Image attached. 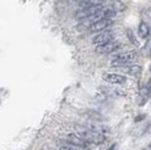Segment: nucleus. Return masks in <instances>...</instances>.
<instances>
[{
	"label": "nucleus",
	"mask_w": 151,
	"mask_h": 150,
	"mask_svg": "<svg viewBox=\"0 0 151 150\" xmlns=\"http://www.w3.org/2000/svg\"><path fill=\"white\" fill-rule=\"evenodd\" d=\"M111 8H113L115 12H123L124 9H125V5L122 2V1H119V0H114L111 2Z\"/></svg>",
	"instance_id": "12"
},
{
	"label": "nucleus",
	"mask_w": 151,
	"mask_h": 150,
	"mask_svg": "<svg viewBox=\"0 0 151 150\" xmlns=\"http://www.w3.org/2000/svg\"><path fill=\"white\" fill-rule=\"evenodd\" d=\"M149 148H150V149H151V144H149Z\"/></svg>",
	"instance_id": "14"
},
{
	"label": "nucleus",
	"mask_w": 151,
	"mask_h": 150,
	"mask_svg": "<svg viewBox=\"0 0 151 150\" xmlns=\"http://www.w3.org/2000/svg\"><path fill=\"white\" fill-rule=\"evenodd\" d=\"M122 70H124L127 75L132 76V77H139L142 74V67L137 66V64H132V66H123Z\"/></svg>",
	"instance_id": "9"
},
{
	"label": "nucleus",
	"mask_w": 151,
	"mask_h": 150,
	"mask_svg": "<svg viewBox=\"0 0 151 150\" xmlns=\"http://www.w3.org/2000/svg\"><path fill=\"white\" fill-rule=\"evenodd\" d=\"M103 8V5H96V6H89V7H85V8H80L77 13H76V18L77 19H82L88 18L91 15L96 14L98 10H101Z\"/></svg>",
	"instance_id": "3"
},
{
	"label": "nucleus",
	"mask_w": 151,
	"mask_h": 150,
	"mask_svg": "<svg viewBox=\"0 0 151 150\" xmlns=\"http://www.w3.org/2000/svg\"><path fill=\"white\" fill-rule=\"evenodd\" d=\"M103 4H104V0H82L80 2V8L96 6V5H103Z\"/></svg>",
	"instance_id": "11"
},
{
	"label": "nucleus",
	"mask_w": 151,
	"mask_h": 150,
	"mask_svg": "<svg viewBox=\"0 0 151 150\" xmlns=\"http://www.w3.org/2000/svg\"><path fill=\"white\" fill-rule=\"evenodd\" d=\"M76 1H82V0H76Z\"/></svg>",
	"instance_id": "15"
},
{
	"label": "nucleus",
	"mask_w": 151,
	"mask_h": 150,
	"mask_svg": "<svg viewBox=\"0 0 151 150\" xmlns=\"http://www.w3.org/2000/svg\"><path fill=\"white\" fill-rule=\"evenodd\" d=\"M67 141L76 146L77 148H87L88 142L79 133H70L67 136Z\"/></svg>",
	"instance_id": "6"
},
{
	"label": "nucleus",
	"mask_w": 151,
	"mask_h": 150,
	"mask_svg": "<svg viewBox=\"0 0 151 150\" xmlns=\"http://www.w3.org/2000/svg\"><path fill=\"white\" fill-rule=\"evenodd\" d=\"M150 96H151V80H149V81L147 82V85L139 93V97H138L139 105L142 106L145 102L150 98Z\"/></svg>",
	"instance_id": "8"
},
{
	"label": "nucleus",
	"mask_w": 151,
	"mask_h": 150,
	"mask_svg": "<svg viewBox=\"0 0 151 150\" xmlns=\"http://www.w3.org/2000/svg\"><path fill=\"white\" fill-rule=\"evenodd\" d=\"M150 71H151V64H150Z\"/></svg>",
	"instance_id": "16"
},
{
	"label": "nucleus",
	"mask_w": 151,
	"mask_h": 150,
	"mask_svg": "<svg viewBox=\"0 0 151 150\" xmlns=\"http://www.w3.org/2000/svg\"><path fill=\"white\" fill-rule=\"evenodd\" d=\"M139 35L141 38H148L150 36V27L145 22H141L139 25Z\"/></svg>",
	"instance_id": "10"
},
{
	"label": "nucleus",
	"mask_w": 151,
	"mask_h": 150,
	"mask_svg": "<svg viewBox=\"0 0 151 150\" xmlns=\"http://www.w3.org/2000/svg\"><path fill=\"white\" fill-rule=\"evenodd\" d=\"M121 48V44L119 42H115V41H111L108 43L101 44V45H97L96 46V52L99 53V54H109V53H113L115 51H117Z\"/></svg>",
	"instance_id": "4"
},
{
	"label": "nucleus",
	"mask_w": 151,
	"mask_h": 150,
	"mask_svg": "<svg viewBox=\"0 0 151 150\" xmlns=\"http://www.w3.org/2000/svg\"><path fill=\"white\" fill-rule=\"evenodd\" d=\"M114 40V33L112 31H108V30H104L101 31V33H99L98 35H96L93 38V44L96 45H101V44L108 43L111 41Z\"/></svg>",
	"instance_id": "5"
},
{
	"label": "nucleus",
	"mask_w": 151,
	"mask_h": 150,
	"mask_svg": "<svg viewBox=\"0 0 151 150\" xmlns=\"http://www.w3.org/2000/svg\"><path fill=\"white\" fill-rule=\"evenodd\" d=\"M126 36H127L129 41L132 44H134L135 46H140V43H139L138 38H135V35H134V33H133L132 30H126Z\"/></svg>",
	"instance_id": "13"
},
{
	"label": "nucleus",
	"mask_w": 151,
	"mask_h": 150,
	"mask_svg": "<svg viewBox=\"0 0 151 150\" xmlns=\"http://www.w3.org/2000/svg\"><path fill=\"white\" fill-rule=\"evenodd\" d=\"M114 24V22L111 18H101L99 20H96L94 23H91L90 26L88 27V30L93 33H96V32H101L104 30H107L108 27Z\"/></svg>",
	"instance_id": "2"
},
{
	"label": "nucleus",
	"mask_w": 151,
	"mask_h": 150,
	"mask_svg": "<svg viewBox=\"0 0 151 150\" xmlns=\"http://www.w3.org/2000/svg\"><path fill=\"white\" fill-rule=\"evenodd\" d=\"M138 56L137 51H126V52H122L119 53L116 56H114V58L111 61V66L114 67H123L127 63L132 62L133 60H135Z\"/></svg>",
	"instance_id": "1"
},
{
	"label": "nucleus",
	"mask_w": 151,
	"mask_h": 150,
	"mask_svg": "<svg viewBox=\"0 0 151 150\" xmlns=\"http://www.w3.org/2000/svg\"><path fill=\"white\" fill-rule=\"evenodd\" d=\"M103 79L109 84H113V85H123L126 81L125 77L123 75H119V74H104Z\"/></svg>",
	"instance_id": "7"
}]
</instances>
